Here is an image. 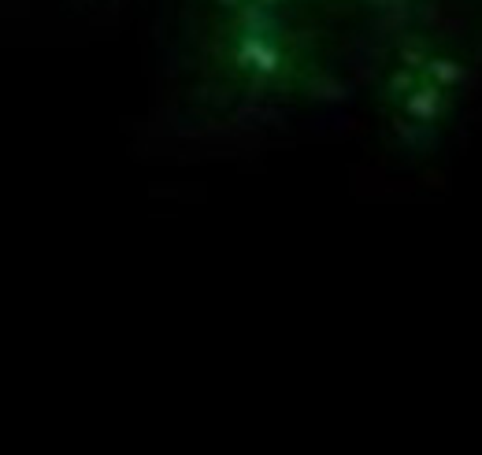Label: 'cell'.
<instances>
[{"label": "cell", "mask_w": 482, "mask_h": 455, "mask_svg": "<svg viewBox=\"0 0 482 455\" xmlns=\"http://www.w3.org/2000/svg\"><path fill=\"white\" fill-rule=\"evenodd\" d=\"M434 70H438L442 78H457V67H452V63H434Z\"/></svg>", "instance_id": "obj_1"}, {"label": "cell", "mask_w": 482, "mask_h": 455, "mask_svg": "<svg viewBox=\"0 0 482 455\" xmlns=\"http://www.w3.org/2000/svg\"><path fill=\"white\" fill-rule=\"evenodd\" d=\"M219 4H227V8H234V4H238V0H219Z\"/></svg>", "instance_id": "obj_2"}]
</instances>
